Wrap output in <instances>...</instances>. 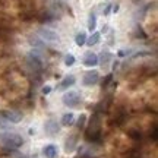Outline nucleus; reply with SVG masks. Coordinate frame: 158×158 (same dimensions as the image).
I'll return each mask as SVG.
<instances>
[{"label":"nucleus","mask_w":158,"mask_h":158,"mask_svg":"<svg viewBox=\"0 0 158 158\" xmlns=\"http://www.w3.org/2000/svg\"><path fill=\"white\" fill-rule=\"evenodd\" d=\"M0 143L9 149H16L23 145V139L22 136L15 132H3L0 133Z\"/></svg>","instance_id":"f257e3e1"},{"label":"nucleus","mask_w":158,"mask_h":158,"mask_svg":"<svg viewBox=\"0 0 158 158\" xmlns=\"http://www.w3.org/2000/svg\"><path fill=\"white\" fill-rule=\"evenodd\" d=\"M62 101L66 107L76 108L79 104H81L82 98H81V94H79V92H76V91H69V92H66V94L63 95Z\"/></svg>","instance_id":"f03ea898"},{"label":"nucleus","mask_w":158,"mask_h":158,"mask_svg":"<svg viewBox=\"0 0 158 158\" xmlns=\"http://www.w3.org/2000/svg\"><path fill=\"white\" fill-rule=\"evenodd\" d=\"M44 132L48 136H56L60 132V124L57 123V120L50 118V120H47L44 123Z\"/></svg>","instance_id":"7ed1b4c3"},{"label":"nucleus","mask_w":158,"mask_h":158,"mask_svg":"<svg viewBox=\"0 0 158 158\" xmlns=\"http://www.w3.org/2000/svg\"><path fill=\"white\" fill-rule=\"evenodd\" d=\"M38 34L44 41H48V43H57V41H59V35H57V32H54L53 29L41 28L38 31Z\"/></svg>","instance_id":"20e7f679"},{"label":"nucleus","mask_w":158,"mask_h":158,"mask_svg":"<svg viewBox=\"0 0 158 158\" xmlns=\"http://www.w3.org/2000/svg\"><path fill=\"white\" fill-rule=\"evenodd\" d=\"M2 117L7 120L9 123H19L22 120V114L19 111H15V110H6L2 113Z\"/></svg>","instance_id":"39448f33"},{"label":"nucleus","mask_w":158,"mask_h":158,"mask_svg":"<svg viewBox=\"0 0 158 158\" xmlns=\"http://www.w3.org/2000/svg\"><path fill=\"white\" fill-rule=\"evenodd\" d=\"M100 79V75L97 70H88L86 73L84 75V79H82V84L86 85V86H91V85H95Z\"/></svg>","instance_id":"423d86ee"},{"label":"nucleus","mask_w":158,"mask_h":158,"mask_svg":"<svg viewBox=\"0 0 158 158\" xmlns=\"http://www.w3.org/2000/svg\"><path fill=\"white\" fill-rule=\"evenodd\" d=\"M27 62H28L29 68H32V69H40L41 66H43V60H41V57H40L37 53H34V51L28 53Z\"/></svg>","instance_id":"0eeeda50"},{"label":"nucleus","mask_w":158,"mask_h":158,"mask_svg":"<svg viewBox=\"0 0 158 158\" xmlns=\"http://www.w3.org/2000/svg\"><path fill=\"white\" fill-rule=\"evenodd\" d=\"M84 64L88 66V68L97 66L98 64V56H97L95 53H92V51H86L84 56Z\"/></svg>","instance_id":"6e6552de"},{"label":"nucleus","mask_w":158,"mask_h":158,"mask_svg":"<svg viewBox=\"0 0 158 158\" xmlns=\"http://www.w3.org/2000/svg\"><path fill=\"white\" fill-rule=\"evenodd\" d=\"M75 82H76V78L73 75H66L64 78L62 79V82L59 85V89L60 91H64V89H69L70 86H73Z\"/></svg>","instance_id":"1a4fd4ad"},{"label":"nucleus","mask_w":158,"mask_h":158,"mask_svg":"<svg viewBox=\"0 0 158 158\" xmlns=\"http://www.w3.org/2000/svg\"><path fill=\"white\" fill-rule=\"evenodd\" d=\"M57 154H59V148L56 145H53V143H48V145H45L43 148V155L45 158H56Z\"/></svg>","instance_id":"9d476101"},{"label":"nucleus","mask_w":158,"mask_h":158,"mask_svg":"<svg viewBox=\"0 0 158 158\" xmlns=\"http://www.w3.org/2000/svg\"><path fill=\"white\" fill-rule=\"evenodd\" d=\"M75 122V114L72 111H69V113H64L62 116V124L63 126H72Z\"/></svg>","instance_id":"9b49d317"},{"label":"nucleus","mask_w":158,"mask_h":158,"mask_svg":"<svg viewBox=\"0 0 158 158\" xmlns=\"http://www.w3.org/2000/svg\"><path fill=\"white\" fill-rule=\"evenodd\" d=\"M75 148H76V136H70L68 141H66V143H64V151L66 152H72Z\"/></svg>","instance_id":"f8f14e48"},{"label":"nucleus","mask_w":158,"mask_h":158,"mask_svg":"<svg viewBox=\"0 0 158 158\" xmlns=\"http://www.w3.org/2000/svg\"><path fill=\"white\" fill-rule=\"evenodd\" d=\"M100 38H101L100 32H95V31H94L89 38H86V43H85V44L89 45V47H92V45H95V44H98V43H100Z\"/></svg>","instance_id":"ddd939ff"},{"label":"nucleus","mask_w":158,"mask_h":158,"mask_svg":"<svg viewBox=\"0 0 158 158\" xmlns=\"http://www.w3.org/2000/svg\"><path fill=\"white\" fill-rule=\"evenodd\" d=\"M95 27H97V16H95V13L91 12L89 16H88V31H89V32H94V31H95Z\"/></svg>","instance_id":"4468645a"},{"label":"nucleus","mask_w":158,"mask_h":158,"mask_svg":"<svg viewBox=\"0 0 158 158\" xmlns=\"http://www.w3.org/2000/svg\"><path fill=\"white\" fill-rule=\"evenodd\" d=\"M75 43H76V45H84L85 43H86V34L85 32H79L76 37H75Z\"/></svg>","instance_id":"2eb2a0df"},{"label":"nucleus","mask_w":158,"mask_h":158,"mask_svg":"<svg viewBox=\"0 0 158 158\" xmlns=\"http://www.w3.org/2000/svg\"><path fill=\"white\" fill-rule=\"evenodd\" d=\"M75 62H76V59H75L73 54H66V57H64V64L66 66H72V64H75Z\"/></svg>","instance_id":"dca6fc26"},{"label":"nucleus","mask_w":158,"mask_h":158,"mask_svg":"<svg viewBox=\"0 0 158 158\" xmlns=\"http://www.w3.org/2000/svg\"><path fill=\"white\" fill-rule=\"evenodd\" d=\"M111 57H113V54H111V53H104V51H102V53H101V60H98V62H101L102 64H104V63H107Z\"/></svg>","instance_id":"f3484780"},{"label":"nucleus","mask_w":158,"mask_h":158,"mask_svg":"<svg viewBox=\"0 0 158 158\" xmlns=\"http://www.w3.org/2000/svg\"><path fill=\"white\" fill-rule=\"evenodd\" d=\"M9 127H10V126H9V122H7V120H5L3 117H0V129L7 130Z\"/></svg>","instance_id":"a211bd4d"},{"label":"nucleus","mask_w":158,"mask_h":158,"mask_svg":"<svg viewBox=\"0 0 158 158\" xmlns=\"http://www.w3.org/2000/svg\"><path fill=\"white\" fill-rule=\"evenodd\" d=\"M85 122H86V114H81V117H79V120H78V126L79 127H84Z\"/></svg>","instance_id":"6ab92c4d"},{"label":"nucleus","mask_w":158,"mask_h":158,"mask_svg":"<svg viewBox=\"0 0 158 158\" xmlns=\"http://www.w3.org/2000/svg\"><path fill=\"white\" fill-rule=\"evenodd\" d=\"M50 92H51V86H48V85H47V86H44V88H43V94H44V95H48Z\"/></svg>","instance_id":"aec40b11"},{"label":"nucleus","mask_w":158,"mask_h":158,"mask_svg":"<svg viewBox=\"0 0 158 158\" xmlns=\"http://www.w3.org/2000/svg\"><path fill=\"white\" fill-rule=\"evenodd\" d=\"M111 6H113V5H107L106 10H104V15H108V13H110V10H111Z\"/></svg>","instance_id":"412c9836"},{"label":"nucleus","mask_w":158,"mask_h":158,"mask_svg":"<svg viewBox=\"0 0 158 158\" xmlns=\"http://www.w3.org/2000/svg\"><path fill=\"white\" fill-rule=\"evenodd\" d=\"M111 10H113V13H117V12H118V5H113V6H111Z\"/></svg>","instance_id":"4be33fe9"}]
</instances>
